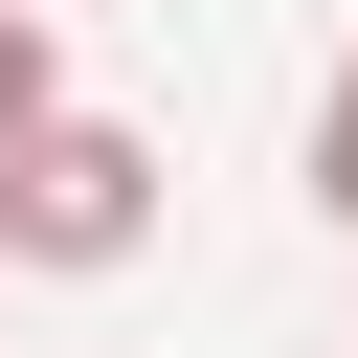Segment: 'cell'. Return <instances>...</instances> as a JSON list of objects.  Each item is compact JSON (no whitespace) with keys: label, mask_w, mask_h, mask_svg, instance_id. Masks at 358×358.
Returning a JSON list of instances; mask_svg holds the SVG:
<instances>
[{"label":"cell","mask_w":358,"mask_h":358,"mask_svg":"<svg viewBox=\"0 0 358 358\" xmlns=\"http://www.w3.org/2000/svg\"><path fill=\"white\" fill-rule=\"evenodd\" d=\"M313 201H336V246H358V45H336V90H313Z\"/></svg>","instance_id":"cell-3"},{"label":"cell","mask_w":358,"mask_h":358,"mask_svg":"<svg viewBox=\"0 0 358 358\" xmlns=\"http://www.w3.org/2000/svg\"><path fill=\"white\" fill-rule=\"evenodd\" d=\"M157 179H179V157H157L134 112H67V134H22V157H0V268H45V291H112V268L157 246Z\"/></svg>","instance_id":"cell-1"},{"label":"cell","mask_w":358,"mask_h":358,"mask_svg":"<svg viewBox=\"0 0 358 358\" xmlns=\"http://www.w3.org/2000/svg\"><path fill=\"white\" fill-rule=\"evenodd\" d=\"M22 22H45V0H22Z\"/></svg>","instance_id":"cell-4"},{"label":"cell","mask_w":358,"mask_h":358,"mask_svg":"<svg viewBox=\"0 0 358 358\" xmlns=\"http://www.w3.org/2000/svg\"><path fill=\"white\" fill-rule=\"evenodd\" d=\"M22 134H67V45H45V22L0 0V157H22Z\"/></svg>","instance_id":"cell-2"}]
</instances>
